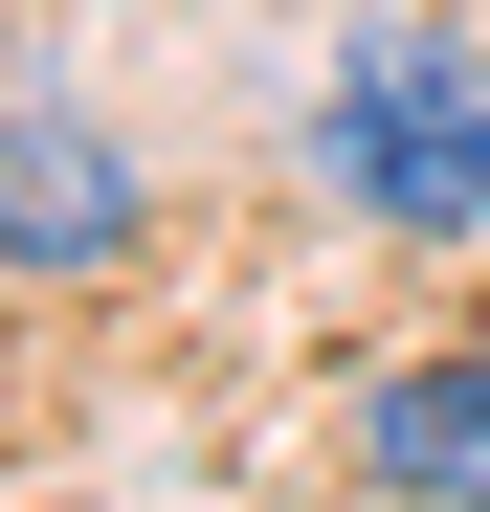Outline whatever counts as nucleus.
<instances>
[{"label":"nucleus","mask_w":490,"mask_h":512,"mask_svg":"<svg viewBox=\"0 0 490 512\" xmlns=\"http://www.w3.org/2000/svg\"><path fill=\"white\" fill-rule=\"evenodd\" d=\"M357 468L401 512H490V357H379L357 379Z\"/></svg>","instance_id":"7ed1b4c3"},{"label":"nucleus","mask_w":490,"mask_h":512,"mask_svg":"<svg viewBox=\"0 0 490 512\" xmlns=\"http://www.w3.org/2000/svg\"><path fill=\"white\" fill-rule=\"evenodd\" d=\"M312 179L379 245H490V45L468 23H379L312 90Z\"/></svg>","instance_id":"f257e3e1"},{"label":"nucleus","mask_w":490,"mask_h":512,"mask_svg":"<svg viewBox=\"0 0 490 512\" xmlns=\"http://www.w3.org/2000/svg\"><path fill=\"white\" fill-rule=\"evenodd\" d=\"M156 245V201H134V156L67 112V90H0V268H45V290H90V268H134Z\"/></svg>","instance_id":"f03ea898"}]
</instances>
